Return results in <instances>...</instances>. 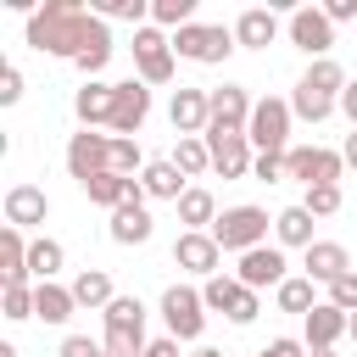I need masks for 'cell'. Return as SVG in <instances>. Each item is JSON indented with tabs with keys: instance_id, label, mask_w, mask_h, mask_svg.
<instances>
[{
	"instance_id": "obj_1",
	"label": "cell",
	"mask_w": 357,
	"mask_h": 357,
	"mask_svg": "<svg viewBox=\"0 0 357 357\" xmlns=\"http://www.w3.org/2000/svg\"><path fill=\"white\" fill-rule=\"evenodd\" d=\"M89 33H95V11L84 0H45V6L28 11V45L45 50V56L73 61L89 45Z\"/></svg>"
},
{
	"instance_id": "obj_2",
	"label": "cell",
	"mask_w": 357,
	"mask_h": 357,
	"mask_svg": "<svg viewBox=\"0 0 357 357\" xmlns=\"http://www.w3.org/2000/svg\"><path fill=\"white\" fill-rule=\"evenodd\" d=\"M268 229H273V218H268L262 206H223V212H218V223H212L206 234H212L223 251L245 257V251L268 245Z\"/></svg>"
},
{
	"instance_id": "obj_3",
	"label": "cell",
	"mask_w": 357,
	"mask_h": 357,
	"mask_svg": "<svg viewBox=\"0 0 357 357\" xmlns=\"http://www.w3.org/2000/svg\"><path fill=\"white\" fill-rule=\"evenodd\" d=\"M234 50H240L234 45V28H223V22H190V28L173 33V56H184L195 67H223Z\"/></svg>"
},
{
	"instance_id": "obj_4",
	"label": "cell",
	"mask_w": 357,
	"mask_h": 357,
	"mask_svg": "<svg viewBox=\"0 0 357 357\" xmlns=\"http://www.w3.org/2000/svg\"><path fill=\"white\" fill-rule=\"evenodd\" d=\"M145 301L139 296H117L106 307V351L112 357H145Z\"/></svg>"
},
{
	"instance_id": "obj_5",
	"label": "cell",
	"mask_w": 357,
	"mask_h": 357,
	"mask_svg": "<svg viewBox=\"0 0 357 357\" xmlns=\"http://www.w3.org/2000/svg\"><path fill=\"white\" fill-rule=\"evenodd\" d=\"M290 123H296V112H290V100H279V95H268V100H257V112H251V123H245V139H251V151L257 156H268V151H290Z\"/></svg>"
},
{
	"instance_id": "obj_6",
	"label": "cell",
	"mask_w": 357,
	"mask_h": 357,
	"mask_svg": "<svg viewBox=\"0 0 357 357\" xmlns=\"http://www.w3.org/2000/svg\"><path fill=\"white\" fill-rule=\"evenodd\" d=\"M173 33H162L156 22L134 28V78L139 84H173Z\"/></svg>"
},
{
	"instance_id": "obj_7",
	"label": "cell",
	"mask_w": 357,
	"mask_h": 357,
	"mask_svg": "<svg viewBox=\"0 0 357 357\" xmlns=\"http://www.w3.org/2000/svg\"><path fill=\"white\" fill-rule=\"evenodd\" d=\"M162 324H167L173 340H201V329H206V301H201V290H195V284H167V290H162Z\"/></svg>"
},
{
	"instance_id": "obj_8",
	"label": "cell",
	"mask_w": 357,
	"mask_h": 357,
	"mask_svg": "<svg viewBox=\"0 0 357 357\" xmlns=\"http://www.w3.org/2000/svg\"><path fill=\"white\" fill-rule=\"evenodd\" d=\"M112 167V134H100V128H78L73 139H67V173L78 178V190L95 178V173H106Z\"/></svg>"
},
{
	"instance_id": "obj_9",
	"label": "cell",
	"mask_w": 357,
	"mask_h": 357,
	"mask_svg": "<svg viewBox=\"0 0 357 357\" xmlns=\"http://www.w3.org/2000/svg\"><path fill=\"white\" fill-rule=\"evenodd\" d=\"M284 28H290V45H296V50H307L312 61H324V56L335 50V22L324 17V6H296Z\"/></svg>"
},
{
	"instance_id": "obj_10",
	"label": "cell",
	"mask_w": 357,
	"mask_h": 357,
	"mask_svg": "<svg viewBox=\"0 0 357 357\" xmlns=\"http://www.w3.org/2000/svg\"><path fill=\"white\" fill-rule=\"evenodd\" d=\"M145 117H151V84H139V78H123L117 84V100H112V134L117 139H134L139 128H145Z\"/></svg>"
},
{
	"instance_id": "obj_11",
	"label": "cell",
	"mask_w": 357,
	"mask_h": 357,
	"mask_svg": "<svg viewBox=\"0 0 357 357\" xmlns=\"http://www.w3.org/2000/svg\"><path fill=\"white\" fill-rule=\"evenodd\" d=\"M234 279H240L245 290H279V284L290 279V262H284L279 245H257V251H245V257L234 262Z\"/></svg>"
},
{
	"instance_id": "obj_12",
	"label": "cell",
	"mask_w": 357,
	"mask_h": 357,
	"mask_svg": "<svg viewBox=\"0 0 357 357\" xmlns=\"http://www.w3.org/2000/svg\"><path fill=\"white\" fill-rule=\"evenodd\" d=\"M173 262L184 268V273H195V279H212V273H223L218 262H223V245L206 234V229H184L178 240H173Z\"/></svg>"
},
{
	"instance_id": "obj_13",
	"label": "cell",
	"mask_w": 357,
	"mask_h": 357,
	"mask_svg": "<svg viewBox=\"0 0 357 357\" xmlns=\"http://www.w3.org/2000/svg\"><path fill=\"white\" fill-rule=\"evenodd\" d=\"M206 151H212V173H223V178H245L251 162H257L251 139L245 134H223V128H206Z\"/></svg>"
},
{
	"instance_id": "obj_14",
	"label": "cell",
	"mask_w": 357,
	"mask_h": 357,
	"mask_svg": "<svg viewBox=\"0 0 357 357\" xmlns=\"http://www.w3.org/2000/svg\"><path fill=\"white\" fill-rule=\"evenodd\" d=\"M167 117H173V134H178V139H184V134H206V123H212V95L178 84L173 100H167Z\"/></svg>"
},
{
	"instance_id": "obj_15",
	"label": "cell",
	"mask_w": 357,
	"mask_h": 357,
	"mask_svg": "<svg viewBox=\"0 0 357 357\" xmlns=\"http://www.w3.org/2000/svg\"><path fill=\"white\" fill-rule=\"evenodd\" d=\"M206 95H212V123H206V128L245 134V123H251V112H257V100L245 95V84H223V89H206Z\"/></svg>"
},
{
	"instance_id": "obj_16",
	"label": "cell",
	"mask_w": 357,
	"mask_h": 357,
	"mask_svg": "<svg viewBox=\"0 0 357 357\" xmlns=\"http://www.w3.org/2000/svg\"><path fill=\"white\" fill-rule=\"evenodd\" d=\"M301 273L312 279V284H335L340 273H351V251L340 245V240H312L307 251H301Z\"/></svg>"
},
{
	"instance_id": "obj_17",
	"label": "cell",
	"mask_w": 357,
	"mask_h": 357,
	"mask_svg": "<svg viewBox=\"0 0 357 357\" xmlns=\"http://www.w3.org/2000/svg\"><path fill=\"white\" fill-rule=\"evenodd\" d=\"M346 329H351V312H340V307H329V301H318V307L301 318L307 351H335V340H346Z\"/></svg>"
},
{
	"instance_id": "obj_18",
	"label": "cell",
	"mask_w": 357,
	"mask_h": 357,
	"mask_svg": "<svg viewBox=\"0 0 357 357\" xmlns=\"http://www.w3.org/2000/svg\"><path fill=\"white\" fill-rule=\"evenodd\" d=\"M0 206H6V223H11V229H22V234H28L33 223H45V218H50V195H45L39 184H11Z\"/></svg>"
},
{
	"instance_id": "obj_19",
	"label": "cell",
	"mask_w": 357,
	"mask_h": 357,
	"mask_svg": "<svg viewBox=\"0 0 357 357\" xmlns=\"http://www.w3.org/2000/svg\"><path fill=\"white\" fill-rule=\"evenodd\" d=\"M273 39H279L273 6H245V11L234 17V45H240V50H268Z\"/></svg>"
},
{
	"instance_id": "obj_20",
	"label": "cell",
	"mask_w": 357,
	"mask_h": 357,
	"mask_svg": "<svg viewBox=\"0 0 357 357\" xmlns=\"http://www.w3.org/2000/svg\"><path fill=\"white\" fill-rule=\"evenodd\" d=\"M112 100H117V84H100V78H84V89L73 95V112L84 128H106L112 123Z\"/></svg>"
},
{
	"instance_id": "obj_21",
	"label": "cell",
	"mask_w": 357,
	"mask_h": 357,
	"mask_svg": "<svg viewBox=\"0 0 357 357\" xmlns=\"http://www.w3.org/2000/svg\"><path fill=\"white\" fill-rule=\"evenodd\" d=\"M312 223H318V218H312L301 201L284 206V212H273V245H279V251H307V245H312Z\"/></svg>"
},
{
	"instance_id": "obj_22",
	"label": "cell",
	"mask_w": 357,
	"mask_h": 357,
	"mask_svg": "<svg viewBox=\"0 0 357 357\" xmlns=\"http://www.w3.org/2000/svg\"><path fill=\"white\" fill-rule=\"evenodd\" d=\"M151 212H145V201H123L117 212H112V223H106V234L117 240V245H145L151 240Z\"/></svg>"
},
{
	"instance_id": "obj_23",
	"label": "cell",
	"mask_w": 357,
	"mask_h": 357,
	"mask_svg": "<svg viewBox=\"0 0 357 357\" xmlns=\"http://www.w3.org/2000/svg\"><path fill=\"white\" fill-rule=\"evenodd\" d=\"M139 190H145V201H173V206H178V195H184L190 184H184V173H178V167L162 156V162H145Z\"/></svg>"
},
{
	"instance_id": "obj_24",
	"label": "cell",
	"mask_w": 357,
	"mask_h": 357,
	"mask_svg": "<svg viewBox=\"0 0 357 357\" xmlns=\"http://www.w3.org/2000/svg\"><path fill=\"white\" fill-rule=\"evenodd\" d=\"M346 84H351V78H346V67H340L335 56H324V61H312V67L301 73V89H312L318 100H335V106H340Z\"/></svg>"
},
{
	"instance_id": "obj_25",
	"label": "cell",
	"mask_w": 357,
	"mask_h": 357,
	"mask_svg": "<svg viewBox=\"0 0 357 357\" xmlns=\"http://www.w3.org/2000/svg\"><path fill=\"white\" fill-rule=\"evenodd\" d=\"M0 279L6 284H33L28 279V234L11 229V223L0 229Z\"/></svg>"
},
{
	"instance_id": "obj_26",
	"label": "cell",
	"mask_w": 357,
	"mask_h": 357,
	"mask_svg": "<svg viewBox=\"0 0 357 357\" xmlns=\"http://www.w3.org/2000/svg\"><path fill=\"white\" fill-rule=\"evenodd\" d=\"M61 268H67V251H61V240H50V234L28 240V279H33V284H50Z\"/></svg>"
},
{
	"instance_id": "obj_27",
	"label": "cell",
	"mask_w": 357,
	"mask_h": 357,
	"mask_svg": "<svg viewBox=\"0 0 357 357\" xmlns=\"http://www.w3.org/2000/svg\"><path fill=\"white\" fill-rule=\"evenodd\" d=\"M78 312V301H73V284H33V318H45V324H67Z\"/></svg>"
},
{
	"instance_id": "obj_28",
	"label": "cell",
	"mask_w": 357,
	"mask_h": 357,
	"mask_svg": "<svg viewBox=\"0 0 357 357\" xmlns=\"http://www.w3.org/2000/svg\"><path fill=\"white\" fill-rule=\"evenodd\" d=\"M73 301H78V307H95V312H106V307L117 301V290H112V273H106V268H84V273L73 279Z\"/></svg>"
},
{
	"instance_id": "obj_29",
	"label": "cell",
	"mask_w": 357,
	"mask_h": 357,
	"mask_svg": "<svg viewBox=\"0 0 357 357\" xmlns=\"http://www.w3.org/2000/svg\"><path fill=\"white\" fill-rule=\"evenodd\" d=\"M273 307H279V312H296V318H307V312L318 307V284H312L307 273H290V279L273 290Z\"/></svg>"
},
{
	"instance_id": "obj_30",
	"label": "cell",
	"mask_w": 357,
	"mask_h": 357,
	"mask_svg": "<svg viewBox=\"0 0 357 357\" xmlns=\"http://www.w3.org/2000/svg\"><path fill=\"white\" fill-rule=\"evenodd\" d=\"M184 178H201L206 167H212V151H206V134H184V139H173V156H167Z\"/></svg>"
},
{
	"instance_id": "obj_31",
	"label": "cell",
	"mask_w": 357,
	"mask_h": 357,
	"mask_svg": "<svg viewBox=\"0 0 357 357\" xmlns=\"http://www.w3.org/2000/svg\"><path fill=\"white\" fill-rule=\"evenodd\" d=\"M178 223H184V229H212V223H218V201H212V190L190 184V190L178 195Z\"/></svg>"
},
{
	"instance_id": "obj_32",
	"label": "cell",
	"mask_w": 357,
	"mask_h": 357,
	"mask_svg": "<svg viewBox=\"0 0 357 357\" xmlns=\"http://www.w3.org/2000/svg\"><path fill=\"white\" fill-rule=\"evenodd\" d=\"M106 61H112V33H106V22L95 17V33H89V45L73 56V67H78L84 78H100V67H106Z\"/></svg>"
},
{
	"instance_id": "obj_33",
	"label": "cell",
	"mask_w": 357,
	"mask_h": 357,
	"mask_svg": "<svg viewBox=\"0 0 357 357\" xmlns=\"http://www.w3.org/2000/svg\"><path fill=\"white\" fill-rule=\"evenodd\" d=\"M89 11H95L100 22H134V28H145L151 0H89Z\"/></svg>"
},
{
	"instance_id": "obj_34",
	"label": "cell",
	"mask_w": 357,
	"mask_h": 357,
	"mask_svg": "<svg viewBox=\"0 0 357 357\" xmlns=\"http://www.w3.org/2000/svg\"><path fill=\"white\" fill-rule=\"evenodd\" d=\"M151 22L156 28H190L195 22V0H151Z\"/></svg>"
},
{
	"instance_id": "obj_35",
	"label": "cell",
	"mask_w": 357,
	"mask_h": 357,
	"mask_svg": "<svg viewBox=\"0 0 357 357\" xmlns=\"http://www.w3.org/2000/svg\"><path fill=\"white\" fill-rule=\"evenodd\" d=\"M234 296H240V279H234V273H212V279H201V301H206V312H229Z\"/></svg>"
},
{
	"instance_id": "obj_36",
	"label": "cell",
	"mask_w": 357,
	"mask_h": 357,
	"mask_svg": "<svg viewBox=\"0 0 357 357\" xmlns=\"http://www.w3.org/2000/svg\"><path fill=\"white\" fill-rule=\"evenodd\" d=\"M112 173H123V178H139V173H145L139 139H117V134H112Z\"/></svg>"
},
{
	"instance_id": "obj_37",
	"label": "cell",
	"mask_w": 357,
	"mask_h": 357,
	"mask_svg": "<svg viewBox=\"0 0 357 357\" xmlns=\"http://www.w3.org/2000/svg\"><path fill=\"white\" fill-rule=\"evenodd\" d=\"M290 112H296L301 123H324V117H329V112H340V106H335V100H318L312 89H301V84H296V95H290Z\"/></svg>"
},
{
	"instance_id": "obj_38",
	"label": "cell",
	"mask_w": 357,
	"mask_h": 357,
	"mask_svg": "<svg viewBox=\"0 0 357 357\" xmlns=\"http://www.w3.org/2000/svg\"><path fill=\"white\" fill-rule=\"evenodd\" d=\"M340 173H346V162H340V151H312V173H307V190L312 184H340Z\"/></svg>"
},
{
	"instance_id": "obj_39",
	"label": "cell",
	"mask_w": 357,
	"mask_h": 357,
	"mask_svg": "<svg viewBox=\"0 0 357 357\" xmlns=\"http://www.w3.org/2000/svg\"><path fill=\"white\" fill-rule=\"evenodd\" d=\"M0 312H6L11 324L33 318V284H6V290H0Z\"/></svg>"
},
{
	"instance_id": "obj_40",
	"label": "cell",
	"mask_w": 357,
	"mask_h": 357,
	"mask_svg": "<svg viewBox=\"0 0 357 357\" xmlns=\"http://www.w3.org/2000/svg\"><path fill=\"white\" fill-rule=\"evenodd\" d=\"M301 206H307L312 218H335V212H340V184H312V190L301 195Z\"/></svg>"
},
{
	"instance_id": "obj_41",
	"label": "cell",
	"mask_w": 357,
	"mask_h": 357,
	"mask_svg": "<svg viewBox=\"0 0 357 357\" xmlns=\"http://www.w3.org/2000/svg\"><path fill=\"white\" fill-rule=\"evenodd\" d=\"M329 307H340V312H357V268L351 273H340L335 284H329V296H324Z\"/></svg>"
},
{
	"instance_id": "obj_42",
	"label": "cell",
	"mask_w": 357,
	"mask_h": 357,
	"mask_svg": "<svg viewBox=\"0 0 357 357\" xmlns=\"http://www.w3.org/2000/svg\"><path fill=\"white\" fill-rule=\"evenodd\" d=\"M257 312H262V301H257V290H245V284H240V296L229 301V312H223V318H229V324H251Z\"/></svg>"
},
{
	"instance_id": "obj_43",
	"label": "cell",
	"mask_w": 357,
	"mask_h": 357,
	"mask_svg": "<svg viewBox=\"0 0 357 357\" xmlns=\"http://www.w3.org/2000/svg\"><path fill=\"white\" fill-rule=\"evenodd\" d=\"M56 357H106V340H89V335H67Z\"/></svg>"
},
{
	"instance_id": "obj_44",
	"label": "cell",
	"mask_w": 357,
	"mask_h": 357,
	"mask_svg": "<svg viewBox=\"0 0 357 357\" xmlns=\"http://www.w3.org/2000/svg\"><path fill=\"white\" fill-rule=\"evenodd\" d=\"M251 178H262V184H279V178H284V156H279V151L257 156V162H251Z\"/></svg>"
},
{
	"instance_id": "obj_45",
	"label": "cell",
	"mask_w": 357,
	"mask_h": 357,
	"mask_svg": "<svg viewBox=\"0 0 357 357\" xmlns=\"http://www.w3.org/2000/svg\"><path fill=\"white\" fill-rule=\"evenodd\" d=\"M17 100H22V73L0 67V106H17Z\"/></svg>"
},
{
	"instance_id": "obj_46",
	"label": "cell",
	"mask_w": 357,
	"mask_h": 357,
	"mask_svg": "<svg viewBox=\"0 0 357 357\" xmlns=\"http://www.w3.org/2000/svg\"><path fill=\"white\" fill-rule=\"evenodd\" d=\"M257 357H307V340H290V335H279V340H268Z\"/></svg>"
},
{
	"instance_id": "obj_47",
	"label": "cell",
	"mask_w": 357,
	"mask_h": 357,
	"mask_svg": "<svg viewBox=\"0 0 357 357\" xmlns=\"http://www.w3.org/2000/svg\"><path fill=\"white\" fill-rule=\"evenodd\" d=\"M324 17L329 22H357V0H324Z\"/></svg>"
},
{
	"instance_id": "obj_48",
	"label": "cell",
	"mask_w": 357,
	"mask_h": 357,
	"mask_svg": "<svg viewBox=\"0 0 357 357\" xmlns=\"http://www.w3.org/2000/svg\"><path fill=\"white\" fill-rule=\"evenodd\" d=\"M340 117L357 128V78H351V84H346V95H340Z\"/></svg>"
},
{
	"instance_id": "obj_49",
	"label": "cell",
	"mask_w": 357,
	"mask_h": 357,
	"mask_svg": "<svg viewBox=\"0 0 357 357\" xmlns=\"http://www.w3.org/2000/svg\"><path fill=\"white\" fill-rule=\"evenodd\" d=\"M340 162H346V167H357V128L346 134V145H340Z\"/></svg>"
},
{
	"instance_id": "obj_50",
	"label": "cell",
	"mask_w": 357,
	"mask_h": 357,
	"mask_svg": "<svg viewBox=\"0 0 357 357\" xmlns=\"http://www.w3.org/2000/svg\"><path fill=\"white\" fill-rule=\"evenodd\" d=\"M195 357H223V351H212V346H201V351H195Z\"/></svg>"
},
{
	"instance_id": "obj_51",
	"label": "cell",
	"mask_w": 357,
	"mask_h": 357,
	"mask_svg": "<svg viewBox=\"0 0 357 357\" xmlns=\"http://www.w3.org/2000/svg\"><path fill=\"white\" fill-rule=\"evenodd\" d=\"M346 340H357V312H351V329H346Z\"/></svg>"
},
{
	"instance_id": "obj_52",
	"label": "cell",
	"mask_w": 357,
	"mask_h": 357,
	"mask_svg": "<svg viewBox=\"0 0 357 357\" xmlns=\"http://www.w3.org/2000/svg\"><path fill=\"white\" fill-rule=\"evenodd\" d=\"M0 357H17V346H0Z\"/></svg>"
},
{
	"instance_id": "obj_53",
	"label": "cell",
	"mask_w": 357,
	"mask_h": 357,
	"mask_svg": "<svg viewBox=\"0 0 357 357\" xmlns=\"http://www.w3.org/2000/svg\"><path fill=\"white\" fill-rule=\"evenodd\" d=\"M307 357H335V351H307Z\"/></svg>"
},
{
	"instance_id": "obj_54",
	"label": "cell",
	"mask_w": 357,
	"mask_h": 357,
	"mask_svg": "<svg viewBox=\"0 0 357 357\" xmlns=\"http://www.w3.org/2000/svg\"><path fill=\"white\" fill-rule=\"evenodd\" d=\"M106 357H112V351H106Z\"/></svg>"
},
{
	"instance_id": "obj_55",
	"label": "cell",
	"mask_w": 357,
	"mask_h": 357,
	"mask_svg": "<svg viewBox=\"0 0 357 357\" xmlns=\"http://www.w3.org/2000/svg\"><path fill=\"white\" fill-rule=\"evenodd\" d=\"M145 357H151V351H145Z\"/></svg>"
}]
</instances>
